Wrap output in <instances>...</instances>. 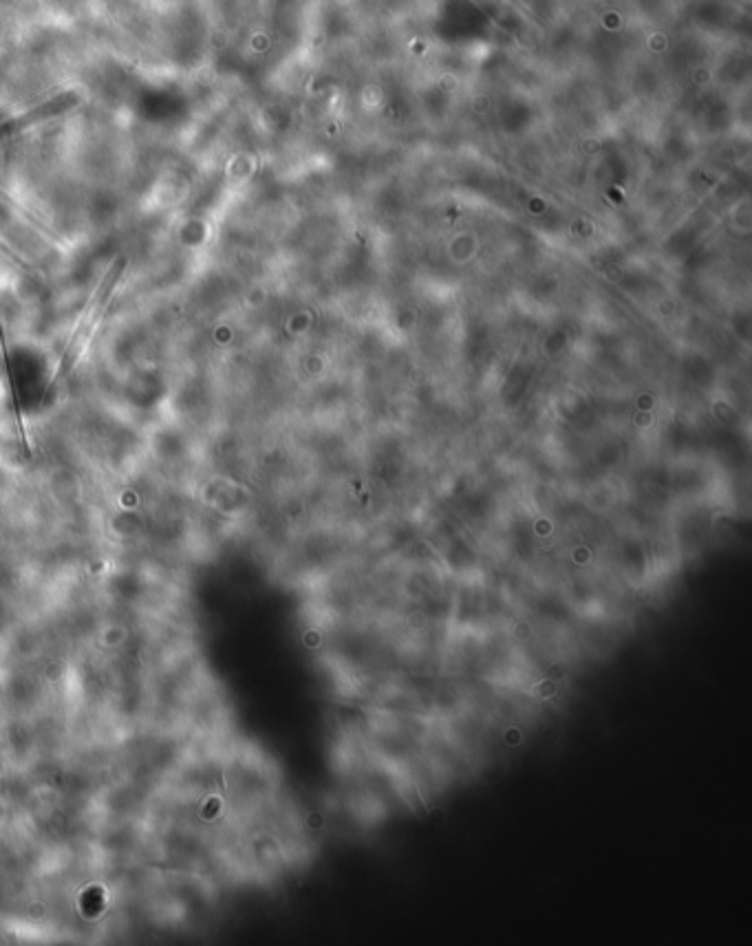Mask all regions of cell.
Returning a JSON list of instances; mask_svg holds the SVG:
<instances>
[{
	"mask_svg": "<svg viewBox=\"0 0 752 946\" xmlns=\"http://www.w3.org/2000/svg\"><path fill=\"white\" fill-rule=\"evenodd\" d=\"M126 258L120 256L117 258V261L111 265V270L109 274L104 276V281L98 289V294H95V298L91 300V305L87 307V311H84V316L82 320L78 322V329L73 331V336L71 340L67 342V349H64L62 353V358H60V364H58V369L56 373H53V378L47 386V391H51L53 386H58L64 378H67V375L75 369V364H78L80 356H82V351L89 347V342L93 338V333L98 331L100 327V322L106 314V309H109L111 305V298H113V292H115V287L117 283H120V276L124 274L126 270Z\"/></svg>",
	"mask_w": 752,
	"mask_h": 946,
	"instance_id": "6da1fadb",
	"label": "cell"
},
{
	"mask_svg": "<svg viewBox=\"0 0 752 946\" xmlns=\"http://www.w3.org/2000/svg\"><path fill=\"white\" fill-rule=\"evenodd\" d=\"M78 102H80L78 91H64V93L56 95V98L42 102L40 106H34V109H29L27 113L14 117V120L0 124V137L14 135L18 131H25V128H29V126L47 122V120H51V117H58L62 113L71 111L73 106H78Z\"/></svg>",
	"mask_w": 752,
	"mask_h": 946,
	"instance_id": "7a4b0ae2",
	"label": "cell"
}]
</instances>
